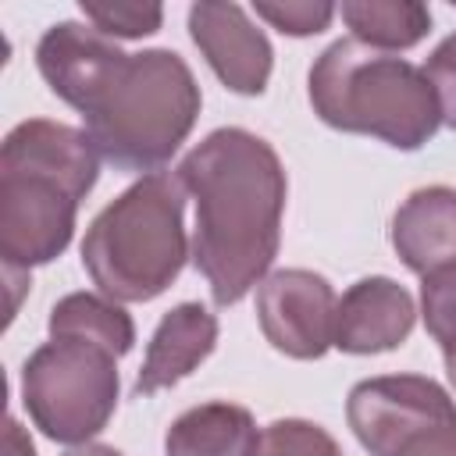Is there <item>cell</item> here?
I'll use <instances>...</instances> for the list:
<instances>
[{"label": "cell", "mask_w": 456, "mask_h": 456, "mask_svg": "<svg viewBox=\"0 0 456 456\" xmlns=\"http://www.w3.org/2000/svg\"><path fill=\"white\" fill-rule=\"evenodd\" d=\"M196 203L192 264L217 306H235L278 256L289 178L278 150L249 128H214L178 171Z\"/></svg>", "instance_id": "1"}, {"label": "cell", "mask_w": 456, "mask_h": 456, "mask_svg": "<svg viewBox=\"0 0 456 456\" xmlns=\"http://www.w3.org/2000/svg\"><path fill=\"white\" fill-rule=\"evenodd\" d=\"M185 185L178 175L153 171L110 200L82 239V267L114 303L157 299L185 267Z\"/></svg>", "instance_id": "2"}, {"label": "cell", "mask_w": 456, "mask_h": 456, "mask_svg": "<svg viewBox=\"0 0 456 456\" xmlns=\"http://www.w3.org/2000/svg\"><path fill=\"white\" fill-rule=\"evenodd\" d=\"M310 107L338 132L374 135L395 150H420L442 125L424 68L406 57L335 39L310 68Z\"/></svg>", "instance_id": "3"}, {"label": "cell", "mask_w": 456, "mask_h": 456, "mask_svg": "<svg viewBox=\"0 0 456 456\" xmlns=\"http://www.w3.org/2000/svg\"><path fill=\"white\" fill-rule=\"evenodd\" d=\"M203 107L192 68L175 50L132 53L107 96L86 114V135L118 171L153 175L189 139Z\"/></svg>", "instance_id": "4"}, {"label": "cell", "mask_w": 456, "mask_h": 456, "mask_svg": "<svg viewBox=\"0 0 456 456\" xmlns=\"http://www.w3.org/2000/svg\"><path fill=\"white\" fill-rule=\"evenodd\" d=\"M118 356L82 338H50L21 367L28 420L61 445H86L118 410Z\"/></svg>", "instance_id": "5"}, {"label": "cell", "mask_w": 456, "mask_h": 456, "mask_svg": "<svg viewBox=\"0 0 456 456\" xmlns=\"http://www.w3.org/2000/svg\"><path fill=\"white\" fill-rule=\"evenodd\" d=\"M346 420L370 456H392L413 435L456 424V403L435 378L381 374L349 388Z\"/></svg>", "instance_id": "6"}, {"label": "cell", "mask_w": 456, "mask_h": 456, "mask_svg": "<svg viewBox=\"0 0 456 456\" xmlns=\"http://www.w3.org/2000/svg\"><path fill=\"white\" fill-rule=\"evenodd\" d=\"M78 196L36 171H0V256L7 271H25L57 260L71 235Z\"/></svg>", "instance_id": "7"}, {"label": "cell", "mask_w": 456, "mask_h": 456, "mask_svg": "<svg viewBox=\"0 0 456 456\" xmlns=\"http://www.w3.org/2000/svg\"><path fill=\"white\" fill-rule=\"evenodd\" d=\"M331 281L306 267H278L256 285V321L264 338L292 360H321L335 346Z\"/></svg>", "instance_id": "8"}, {"label": "cell", "mask_w": 456, "mask_h": 456, "mask_svg": "<svg viewBox=\"0 0 456 456\" xmlns=\"http://www.w3.org/2000/svg\"><path fill=\"white\" fill-rule=\"evenodd\" d=\"M132 53H125L110 36L86 21H57L36 43V68L68 107L82 118L107 96Z\"/></svg>", "instance_id": "9"}, {"label": "cell", "mask_w": 456, "mask_h": 456, "mask_svg": "<svg viewBox=\"0 0 456 456\" xmlns=\"http://www.w3.org/2000/svg\"><path fill=\"white\" fill-rule=\"evenodd\" d=\"M189 36L224 89L239 96H260L267 89L274 50L239 4H192Z\"/></svg>", "instance_id": "10"}, {"label": "cell", "mask_w": 456, "mask_h": 456, "mask_svg": "<svg viewBox=\"0 0 456 456\" xmlns=\"http://www.w3.org/2000/svg\"><path fill=\"white\" fill-rule=\"evenodd\" d=\"M417 324V303L406 285L385 274L353 281L335 306V349L353 356L399 349Z\"/></svg>", "instance_id": "11"}, {"label": "cell", "mask_w": 456, "mask_h": 456, "mask_svg": "<svg viewBox=\"0 0 456 456\" xmlns=\"http://www.w3.org/2000/svg\"><path fill=\"white\" fill-rule=\"evenodd\" d=\"M0 171H36L64 182L78 200H86L100 175V153L86 128L28 118L4 135L0 146Z\"/></svg>", "instance_id": "12"}, {"label": "cell", "mask_w": 456, "mask_h": 456, "mask_svg": "<svg viewBox=\"0 0 456 456\" xmlns=\"http://www.w3.org/2000/svg\"><path fill=\"white\" fill-rule=\"evenodd\" d=\"M392 249L420 278L456 264V189H413L392 214Z\"/></svg>", "instance_id": "13"}, {"label": "cell", "mask_w": 456, "mask_h": 456, "mask_svg": "<svg viewBox=\"0 0 456 456\" xmlns=\"http://www.w3.org/2000/svg\"><path fill=\"white\" fill-rule=\"evenodd\" d=\"M214 346H217V317L207 306L200 303L171 306L146 346V360L135 378V395H153L160 388L178 385L214 353Z\"/></svg>", "instance_id": "14"}, {"label": "cell", "mask_w": 456, "mask_h": 456, "mask_svg": "<svg viewBox=\"0 0 456 456\" xmlns=\"http://www.w3.org/2000/svg\"><path fill=\"white\" fill-rule=\"evenodd\" d=\"M256 420L239 403H200L178 413L164 435V456H253Z\"/></svg>", "instance_id": "15"}, {"label": "cell", "mask_w": 456, "mask_h": 456, "mask_svg": "<svg viewBox=\"0 0 456 456\" xmlns=\"http://www.w3.org/2000/svg\"><path fill=\"white\" fill-rule=\"evenodd\" d=\"M50 338H82L93 346H103L118 360L135 342V324L121 310V303L96 296V292H68L50 306Z\"/></svg>", "instance_id": "16"}, {"label": "cell", "mask_w": 456, "mask_h": 456, "mask_svg": "<svg viewBox=\"0 0 456 456\" xmlns=\"http://www.w3.org/2000/svg\"><path fill=\"white\" fill-rule=\"evenodd\" d=\"M353 39L370 50H410L431 32V11L417 0H349L338 7Z\"/></svg>", "instance_id": "17"}, {"label": "cell", "mask_w": 456, "mask_h": 456, "mask_svg": "<svg viewBox=\"0 0 456 456\" xmlns=\"http://www.w3.org/2000/svg\"><path fill=\"white\" fill-rule=\"evenodd\" d=\"M253 456H346V452L321 424L303 417H281L260 428Z\"/></svg>", "instance_id": "18"}, {"label": "cell", "mask_w": 456, "mask_h": 456, "mask_svg": "<svg viewBox=\"0 0 456 456\" xmlns=\"http://www.w3.org/2000/svg\"><path fill=\"white\" fill-rule=\"evenodd\" d=\"M420 317H424L428 335L445 353V360H456V264L424 278Z\"/></svg>", "instance_id": "19"}, {"label": "cell", "mask_w": 456, "mask_h": 456, "mask_svg": "<svg viewBox=\"0 0 456 456\" xmlns=\"http://www.w3.org/2000/svg\"><path fill=\"white\" fill-rule=\"evenodd\" d=\"M82 14L103 36H121V39L153 36L164 21L160 4H82Z\"/></svg>", "instance_id": "20"}, {"label": "cell", "mask_w": 456, "mask_h": 456, "mask_svg": "<svg viewBox=\"0 0 456 456\" xmlns=\"http://www.w3.org/2000/svg\"><path fill=\"white\" fill-rule=\"evenodd\" d=\"M256 18H264L271 28H278L281 36H317L331 25V18L338 14L331 4H310V0H289V4H267V0H256L253 4Z\"/></svg>", "instance_id": "21"}, {"label": "cell", "mask_w": 456, "mask_h": 456, "mask_svg": "<svg viewBox=\"0 0 456 456\" xmlns=\"http://www.w3.org/2000/svg\"><path fill=\"white\" fill-rule=\"evenodd\" d=\"M424 75H428V82L435 89V100H438V110H442V125H449L456 132V32L445 36L431 50V57L424 64Z\"/></svg>", "instance_id": "22"}, {"label": "cell", "mask_w": 456, "mask_h": 456, "mask_svg": "<svg viewBox=\"0 0 456 456\" xmlns=\"http://www.w3.org/2000/svg\"><path fill=\"white\" fill-rule=\"evenodd\" d=\"M392 456H456V424L420 431L406 445H399Z\"/></svg>", "instance_id": "23"}, {"label": "cell", "mask_w": 456, "mask_h": 456, "mask_svg": "<svg viewBox=\"0 0 456 456\" xmlns=\"http://www.w3.org/2000/svg\"><path fill=\"white\" fill-rule=\"evenodd\" d=\"M4 452L7 456H36L32 438L25 435V428L14 417H7V424H4Z\"/></svg>", "instance_id": "24"}, {"label": "cell", "mask_w": 456, "mask_h": 456, "mask_svg": "<svg viewBox=\"0 0 456 456\" xmlns=\"http://www.w3.org/2000/svg\"><path fill=\"white\" fill-rule=\"evenodd\" d=\"M64 456H125L114 445H100V442H86V445H71Z\"/></svg>", "instance_id": "25"}, {"label": "cell", "mask_w": 456, "mask_h": 456, "mask_svg": "<svg viewBox=\"0 0 456 456\" xmlns=\"http://www.w3.org/2000/svg\"><path fill=\"white\" fill-rule=\"evenodd\" d=\"M445 370H449V381H452V388H456V360H445Z\"/></svg>", "instance_id": "26"}]
</instances>
